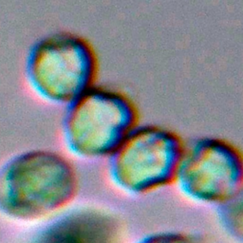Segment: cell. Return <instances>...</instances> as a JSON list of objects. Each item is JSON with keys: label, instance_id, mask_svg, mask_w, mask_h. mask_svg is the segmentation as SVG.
Returning a JSON list of instances; mask_svg holds the SVG:
<instances>
[{"label": "cell", "instance_id": "cell-1", "mask_svg": "<svg viewBox=\"0 0 243 243\" xmlns=\"http://www.w3.org/2000/svg\"><path fill=\"white\" fill-rule=\"evenodd\" d=\"M79 190L75 166L64 155L33 149L11 157L0 167V214L33 221L61 212Z\"/></svg>", "mask_w": 243, "mask_h": 243}, {"label": "cell", "instance_id": "cell-2", "mask_svg": "<svg viewBox=\"0 0 243 243\" xmlns=\"http://www.w3.org/2000/svg\"><path fill=\"white\" fill-rule=\"evenodd\" d=\"M99 56L91 42L78 33H49L33 44L25 61L28 85L46 102L69 105L96 86Z\"/></svg>", "mask_w": 243, "mask_h": 243}, {"label": "cell", "instance_id": "cell-3", "mask_svg": "<svg viewBox=\"0 0 243 243\" xmlns=\"http://www.w3.org/2000/svg\"><path fill=\"white\" fill-rule=\"evenodd\" d=\"M139 120L138 105L128 94L96 85L67 105L62 134L73 155L108 159Z\"/></svg>", "mask_w": 243, "mask_h": 243}, {"label": "cell", "instance_id": "cell-4", "mask_svg": "<svg viewBox=\"0 0 243 243\" xmlns=\"http://www.w3.org/2000/svg\"><path fill=\"white\" fill-rule=\"evenodd\" d=\"M185 143L176 131L139 125L108 158L113 183L132 195H146L176 182Z\"/></svg>", "mask_w": 243, "mask_h": 243}, {"label": "cell", "instance_id": "cell-5", "mask_svg": "<svg viewBox=\"0 0 243 243\" xmlns=\"http://www.w3.org/2000/svg\"><path fill=\"white\" fill-rule=\"evenodd\" d=\"M240 149L220 137H201L188 144L176 182L194 201L220 205L242 195L243 161Z\"/></svg>", "mask_w": 243, "mask_h": 243}, {"label": "cell", "instance_id": "cell-6", "mask_svg": "<svg viewBox=\"0 0 243 243\" xmlns=\"http://www.w3.org/2000/svg\"><path fill=\"white\" fill-rule=\"evenodd\" d=\"M39 243H123V231L121 221L111 213L78 209L50 224Z\"/></svg>", "mask_w": 243, "mask_h": 243}, {"label": "cell", "instance_id": "cell-7", "mask_svg": "<svg viewBox=\"0 0 243 243\" xmlns=\"http://www.w3.org/2000/svg\"><path fill=\"white\" fill-rule=\"evenodd\" d=\"M217 215L224 229L234 238L242 237V195L219 205Z\"/></svg>", "mask_w": 243, "mask_h": 243}, {"label": "cell", "instance_id": "cell-8", "mask_svg": "<svg viewBox=\"0 0 243 243\" xmlns=\"http://www.w3.org/2000/svg\"><path fill=\"white\" fill-rule=\"evenodd\" d=\"M137 243H200L189 234L178 231H163L146 234Z\"/></svg>", "mask_w": 243, "mask_h": 243}]
</instances>
